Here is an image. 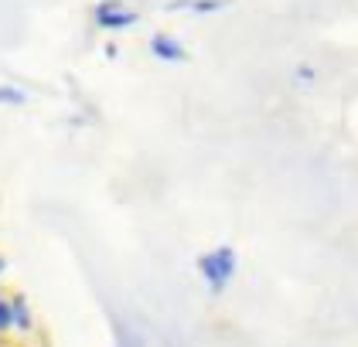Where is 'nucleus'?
Returning <instances> with one entry per match:
<instances>
[{
    "label": "nucleus",
    "instance_id": "obj_1",
    "mask_svg": "<svg viewBox=\"0 0 358 347\" xmlns=\"http://www.w3.org/2000/svg\"><path fill=\"white\" fill-rule=\"evenodd\" d=\"M198 269L208 279V286L215 293H222L232 283V276H236V252L232 249H215V252H208V256L198 259Z\"/></svg>",
    "mask_w": 358,
    "mask_h": 347
},
{
    "label": "nucleus",
    "instance_id": "obj_7",
    "mask_svg": "<svg viewBox=\"0 0 358 347\" xmlns=\"http://www.w3.org/2000/svg\"><path fill=\"white\" fill-rule=\"evenodd\" d=\"M0 103H14V106H21L24 96H21V92H10V89H0Z\"/></svg>",
    "mask_w": 358,
    "mask_h": 347
},
{
    "label": "nucleus",
    "instance_id": "obj_5",
    "mask_svg": "<svg viewBox=\"0 0 358 347\" xmlns=\"http://www.w3.org/2000/svg\"><path fill=\"white\" fill-rule=\"evenodd\" d=\"M10 320L17 323V327H31V317H28V307H24V300H17V303L10 307Z\"/></svg>",
    "mask_w": 358,
    "mask_h": 347
},
{
    "label": "nucleus",
    "instance_id": "obj_2",
    "mask_svg": "<svg viewBox=\"0 0 358 347\" xmlns=\"http://www.w3.org/2000/svg\"><path fill=\"white\" fill-rule=\"evenodd\" d=\"M92 21L99 27H110V31H116V27H130L137 24V14L134 10H123V3H99L96 10H92Z\"/></svg>",
    "mask_w": 358,
    "mask_h": 347
},
{
    "label": "nucleus",
    "instance_id": "obj_8",
    "mask_svg": "<svg viewBox=\"0 0 358 347\" xmlns=\"http://www.w3.org/2000/svg\"><path fill=\"white\" fill-rule=\"evenodd\" d=\"M3 269H7V263H3V259H0V272H3Z\"/></svg>",
    "mask_w": 358,
    "mask_h": 347
},
{
    "label": "nucleus",
    "instance_id": "obj_6",
    "mask_svg": "<svg viewBox=\"0 0 358 347\" xmlns=\"http://www.w3.org/2000/svg\"><path fill=\"white\" fill-rule=\"evenodd\" d=\"M10 327H14V320H10V303L0 300V330H10Z\"/></svg>",
    "mask_w": 358,
    "mask_h": 347
},
{
    "label": "nucleus",
    "instance_id": "obj_4",
    "mask_svg": "<svg viewBox=\"0 0 358 347\" xmlns=\"http://www.w3.org/2000/svg\"><path fill=\"white\" fill-rule=\"evenodd\" d=\"M185 7H192L198 14H215L222 7H229V0H171L167 3V10H185Z\"/></svg>",
    "mask_w": 358,
    "mask_h": 347
},
{
    "label": "nucleus",
    "instance_id": "obj_3",
    "mask_svg": "<svg viewBox=\"0 0 358 347\" xmlns=\"http://www.w3.org/2000/svg\"><path fill=\"white\" fill-rule=\"evenodd\" d=\"M150 52L157 54V58H164V61H185V58H188V52H185L178 41H171L167 34H157V38L150 41Z\"/></svg>",
    "mask_w": 358,
    "mask_h": 347
}]
</instances>
